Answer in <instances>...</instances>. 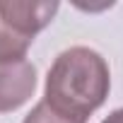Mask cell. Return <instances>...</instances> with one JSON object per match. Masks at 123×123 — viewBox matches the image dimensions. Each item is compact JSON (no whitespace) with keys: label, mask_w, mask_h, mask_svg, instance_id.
I'll return each mask as SVG.
<instances>
[{"label":"cell","mask_w":123,"mask_h":123,"mask_svg":"<svg viewBox=\"0 0 123 123\" xmlns=\"http://www.w3.org/2000/svg\"><path fill=\"white\" fill-rule=\"evenodd\" d=\"M109 87L111 73L106 60L87 46H73L53 60L43 101L58 113L87 123V118L106 101Z\"/></svg>","instance_id":"obj_1"},{"label":"cell","mask_w":123,"mask_h":123,"mask_svg":"<svg viewBox=\"0 0 123 123\" xmlns=\"http://www.w3.org/2000/svg\"><path fill=\"white\" fill-rule=\"evenodd\" d=\"M36 89V68L29 60L0 63V113L19 109Z\"/></svg>","instance_id":"obj_2"},{"label":"cell","mask_w":123,"mask_h":123,"mask_svg":"<svg viewBox=\"0 0 123 123\" xmlns=\"http://www.w3.org/2000/svg\"><path fill=\"white\" fill-rule=\"evenodd\" d=\"M58 3H0V17H3L17 34L34 39L43 27H48L58 12Z\"/></svg>","instance_id":"obj_3"},{"label":"cell","mask_w":123,"mask_h":123,"mask_svg":"<svg viewBox=\"0 0 123 123\" xmlns=\"http://www.w3.org/2000/svg\"><path fill=\"white\" fill-rule=\"evenodd\" d=\"M31 41L34 39H27V36L17 34L3 17H0V63H17V60H24Z\"/></svg>","instance_id":"obj_4"},{"label":"cell","mask_w":123,"mask_h":123,"mask_svg":"<svg viewBox=\"0 0 123 123\" xmlns=\"http://www.w3.org/2000/svg\"><path fill=\"white\" fill-rule=\"evenodd\" d=\"M22 123H80V121H73V118H68V116H63V113L53 111V109L41 99V101L24 116Z\"/></svg>","instance_id":"obj_5"},{"label":"cell","mask_w":123,"mask_h":123,"mask_svg":"<svg viewBox=\"0 0 123 123\" xmlns=\"http://www.w3.org/2000/svg\"><path fill=\"white\" fill-rule=\"evenodd\" d=\"M101 123H123V109H116L113 113H109Z\"/></svg>","instance_id":"obj_6"}]
</instances>
